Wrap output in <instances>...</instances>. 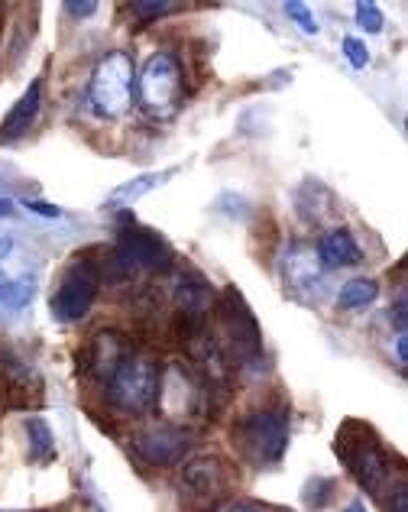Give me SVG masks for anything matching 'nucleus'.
I'll use <instances>...</instances> for the list:
<instances>
[{
	"label": "nucleus",
	"instance_id": "obj_29",
	"mask_svg": "<svg viewBox=\"0 0 408 512\" xmlns=\"http://www.w3.org/2000/svg\"><path fill=\"white\" fill-rule=\"evenodd\" d=\"M26 208L36 211V214H43V218H62V211L56 205H46V201H30V198H26Z\"/></svg>",
	"mask_w": 408,
	"mask_h": 512
},
{
	"label": "nucleus",
	"instance_id": "obj_13",
	"mask_svg": "<svg viewBox=\"0 0 408 512\" xmlns=\"http://www.w3.org/2000/svg\"><path fill=\"white\" fill-rule=\"evenodd\" d=\"M230 480H234V467H230L221 454H198L182 470V490L192 496L195 503H204V506L224 500V493L230 490Z\"/></svg>",
	"mask_w": 408,
	"mask_h": 512
},
{
	"label": "nucleus",
	"instance_id": "obj_20",
	"mask_svg": "<svg viewBox=\"0 0 408 512\" xmlns=\"http://www.w3.org/2000/svg\"><path fill=\"white\" fill-rule=\"evenodd\" d=\"M376 299H379V282L370 276H357L340 286L337 308H344V312H363V308H370Z\"/></svg>",
	"mask_w": 408,
	"mask_h": 512
},
{
	"label": "nucleus",
	"instance_id": "obj_18",
	"mask_svg": "<svg viewBox=\"0 0 408 512\" xmlns=\"http://www.w3.org/2000/svg\"><path fill=\"white\" fill-rule=\"evenodd\" d=\"M315 256L324 269H347V266L363 263V250L347 227H331V231H324L318 237Z\"/></svg>",
	"mask_w": 408,
	"mask_h": 512
},
{
	"label": "nucleus",
	"instance_id": "obj_12",
	"mask_svg": "<svg viewBox=\"0 0 408 512\" xmlns=\"http://www.w3.org/2000/svg\"><path fill=\"white\" fill-rule=\"evenodd\" d=\"M282 282H285V292L302 305H318L324 299V292H328L324 266L318 263L315 250H308V247H292L289 253H285Z\"/></svg>",
	"mask_w": 408,
	"mask_h": 512
},
{
	"label": "nucleus",
	"instance_id": "obj_33",
	"mask_svg": "<svg viewBox=\"0 0 408 512\" xmlns=\"http://www.w3.org/2000/svg\"><path fill=\"white\" fill-rule=\"evenodd\" d=\"M347 512H366V509H363V503H360V500H353V503L347 506Z\"/></svg>",
	"mask_w": 408,
	"mask_h": 512
},
{
	"label": "nucleus",
	"instance_id": "obj_30",
	"mask_svg": "<svg viewBox=\"0 0 408 512\" xmlns=\"http://www.w3.org/2000/svg\"><path fill=\"white\" fill-rule=\"evenodd\" d=\"M227 512H272L269 506H260V503H234Z\"/></svg>",
	"mask_w": 408,
	"mask_h": 512
},
{
	"label": "nucleus",
	"instance_id": "obj_9",
	"mask_svg": "<svg viewBox=\"0 0 408 512\" xmlns=\"http://www.w3.org/2000/svg\"><path fill=\"white\" fill-rule=\"evenodd\" d=\"M234 441L253 464H279L289 444V415L282 409L253 412L234 428Z\"/></svg>",
	"mask_w": 408,
	"mask_h": 512
},
{
	"label": "nucleus",
	"instance_id": "obj_15",
	"mask_svg": "<svg viewBox=\"0 0 408 512\" xmlns=\"http://www.w3.org/2000/svg\"><path fill=\"white\" fill-rule=\"evenodd\" d=\"M130 357V341L127 334H120L114 328H104L94 334V341L85 350V373H91L94 380H101L107 386V380L114 376V370Z\"/></svg>",
	"mask_w": 408,
	"mask_h": 512
},
{
	"label": "nucleus",
	"instance_id": "obj_26",
	"mask_svg": "<svg viewBox=\"0 0 408 512\" xmlns=\"http://www.w3.org/2000/svg\"><path fill=\"white\" fill-rule=\"evenodd\" d=\"M386 512H408V480H396L389 483V500H386Z\"/></svg>",
	"mask_w": 408,
	"mask_h": 512
},
{
	"label": "nucleus",
	"instance_id": "obj_11",
	"mask_svg": "<svg viewBox=\"0 0 408 512\" xmlns=\"http://www.w3.org/2000/svg\"><path fill=\"white\" fill-rule=\"evenodd\" d=\"M192 448H195V435H192V428H185V425H153L133 435L136 457L153 467L179 464L192 454Z\"/></svg>",
	"mask_w": 408,
	"mask_h": 512
},
{
	"label": "nucleus",
	"instance_id": "obj_1",
	"mask_svg": "<svg viewBox=\"0 0 408 512\" xmlns=\"http://www.w3.org/2000/svg\"><path fill=\"white\" fill-rule=\"evenodd\" d=\"M337 454L344 457V464L360 487L370 496H383L392 483L389 474V451L379 444L376 431L363 422H344L337 431Z\"/></svg>",
	"mask_w": 408,
	"mask_h": 512
},
{
	"label": "nucleus",
	"instance_id": "obj_4",
	"mask_svg": "<svg viewBox=\"0 0 408 512\" xmlns=\"http://www.w3.org/2000/svg\"><path fill=\"white\" fill-rule=\"evenodd\" d=\"M88 104L104 120H120L133 107V59L127 52H107L98 59L88 82Z\"/></svg>",
	"mask_w": 408,
	"mask_h": 512
},
{
	"label": "nucleus",
	"instance_id": "obj_14",
	"mask_svg": "<svg viewBox=\"0 0 408 512\" xmlns=\"http://www.w3.org/2000/svg\"><path fill=\"white\" fill-rule=\"evenodd\" d=\"M0 389H4V406L10 409H43V380L23 360L7 350H0Z\"/></svg>",
	"mask_w": 408,
	"mask_h": 512
},
{
	"label": "nucleus",
	"instance_id": "obj_5",
	"mask_svg": "<svg viewBox=\"0 0 408 512\" xmlns=\"http://www.w3.org/2000/svg\"><path fill=\"white\" fill-rule=\"evenodd\" d=\"M43 260L20 237H0V305L10 312H20L33 302L39 289Z\"/></svg>",
	"mask_w": 408,
	"mask_h": 512
},
{
	"label": "nucleus",
	"instance_id": "obj_21",
	"mask_svg": "<svg viewBox=\"0 0 408 512\" xmlns=\"http://www.w3.org/2000/svg\"><path fill=\"white\" fill-rule=\"evenodd\" d=\"M26 438H30V454L33 461L46 464L56 454V438H52V428L46 419H30L26 422Z\"/></svg>",
	"mask_w": 408,
	"mask_h": 512
},
{
	"label": "nucleus",
	"instance_id": "obj_3",
	"mask_svg": "<svg viewBox=\"0 0 408 512\" xmlns=\"http://www.w3.org/2000/svg\"><path fill=\"white\" fill-rule=\"evenodd\" d=\"M159 383H162V367L159 360L146 354H130L114 376L107 380V399L117 412L127 415H143L159 402Z\"/></svg>",
	"mask_w": 408,
	"mask_h": 512
},
{
	"label": "nucleus",
	"instance_id": "obj_19",
	"mask_svg": "<svg viewBox=\"0 0 408 512\" xmlns=\"http://www.w3.org/2000/svg\"><path fill=\"white\" fill-rule=\"evenodd\" d=\"M175 172H179V169H166V172H143V175H136V179L124 182V185H117L114 192L107 195L104 208H124V205H133V201L146 198V195L153 192V188H159L162 182H169Z\"/></svg>",
	"mask_w": 408,
	"mask_h": 512
},
{
	"label": "nucleus",
	"instance_id": "obj_17",
	"mask_svg": "<svg viewBox=\"0 0 408 512\" xmlns=\"http://www.w3.org/2000/svg\"><path fill=\"white\" fill-rule=\"evenodd\" d=\"M39 107H43V78H33L30 88L20 94V101L10 107L4 124H0V143H17L33 130Z\"/></svg>",
	"mask_w": 408,
	"mask_h": 512
},
{
	"label": "nucleus",
	"instance_id": "obj_31",
	"mask_svg": "<svg viewBox=\"0 0 408 512\" xmlns=\"http://www.w3.org/2000/svg\"><path fill=\"white\" fill-rule=\"evenodd\" d=\"M396 360L402 363V367L408 363V338H405V334H399V338H396Z\"/></svg>",
	"mask_w": 408,
	"mask_h": 512
},
{
	"label": "nucleus",
	"instance_id": "obj_27",
	"mask_svg": "<svg viewBox=\"0 0 408 512\" xmlns=\"http://www.w3.org/2000/svg\"><path fill=\"white\" fill-rule=\"evenodd\" d=\"M65 13H72L75 20H88L98 13V0H65Z\"/></svg>",
	"mask_w": 408,
	"mask_h": 512
},
{
	"label": "nucleus",
	"instance_id": "obj_24",
	"mask_svg": "<svg viewBox=\"0 0 408 512\" xmlns=\"http://www.w3.org/2000/svg\"><path fill=\"white\" fill-rule=\"evenodd\" d=\"M285 17H289L298 30L302 33H308V36H315L318 33V23H315V17H311V10L305 7V4H298V0H292V4H285Z\"/></svg>",
	"mask_w": 408,
	"mask_h": 512
},
{
	"label": "nucleus",
	"instance_id": "obj_23",
	"mask_svg": "<svg viewBox=\"0 0 408 512\" xmlns=\"http://www.w3.org/2000/svg\"><path fill=\"white\" fill-rule=\"evenodd\" d=\"M357 26L363 33H383V26H386V20H383V10H379L376 4H370V0H360L357 4Z\"/></svg>",
	"mask_w": 408,
	"mask_h": 512
},
{
	"label": "nucleus",
	"instance_id": "obj_10",
	"mask_svg": "<svg viewBox=\"0 0 408 512\" xmlns=\"http://www.w3.org/2000/svg\"><path fill=\"white\" fill-rule=\"evenodd\" d=\"M208 393L211 383L204 376H192L182 363H172V367L162 373L159 383V406H166L172 419H192V415L208 412Z\"/></svg>",
	"mask_w": 408,
	"mask_h": 512
},
{
	"label": "nucleus",
	"instance_id": "obj_16",
	"mask_svg": "<svg viewBox=\"0 0 408 512\" xmlns=\"http://www.w3.org/2000/svg\"><path fill=\"white\" fill-rule=\"evenodd\" d=\"M172 302H175V312L188 321H208V315L214 312L217 305V292L208 286V279L198 276V273H188L179 276L172 289Z\"/></svg>",
	"mask_w": 408,
	"mask_h": 512
},
{
	"label": "nucleus",
	"instance_id": "obj_8",
	"mask_svg": "<svg viewBox=\"0 0 408 512\" xmlns=\"http://www.w3.org/2000/svg\"><path fill=\"white\" fill-rule=\"evenodd\" d=\"M172 266V247L166 237L140 224H124L114 247V273L136 276V273H166Z\"/></svg>",
	"mask_w": 408,
	"mask_h": 512
},
{
	"label": "nucleus",
	"instance_id": "obj_6",
	"mask_svg": "<svg viewBox=\"0 0 408 512\" xmlns=\"http://www.w3.org/2000/svg\"><path fill=\"white\" fill-rule=\"evenodd\" d=\"M98 292H101V266L88 260V256H78V260L65 266L59 289L52 292V305H49L52 318L59 325H75L98 302Z\"/></svg>",
	"mask_w": 408,
	"mask_h": 512
},
{
	"label": "nucleus",
	"instance_id": "obj_34",
	"mask_svg": "<svg viewBox=\"0 0 408 512\" xmlns=\"http://www.w3.org/2000/svg\"><path fill=\"white\" fill-rule=\"evenodd\" d=\"M0 406H4V389H0Z\"/></svg>",
	"mask_w": 408,
	"mask_h": 512
},
{
	"label": "nucleus",
	"instance_id": "obj_28",
	"mask_svg": "<svg viewBox=\"0 0 408 512\" xmlns=\"http://www.w3.org/2000/svg\"><path fill=\"white\" fill-rule=\"evenodd\" d=\"M389 318H392V328H396V334H405V328H408V302H405V295H399V299H396Z\"/></svg>",
	"mask_w": 408,
	"mask_h": 512
},
{
	"label": "nucleus",
	"instance_id": "obj_22",
	"mask_svg": "<svg viewBox=\"0 0 408 512\" xmlns=\"http://www.w3.org/2000/svg\"><path fill=\"white\" fill-rule=\"evenodd\" d=\"M172 10H179V4H169V0H133L130 4V13L143 23H156L162 17H169Z\"/></svg>",
	"mask_w": 408,
	"mask_h": 512
},
{
	"label": "nucleus",
	"instance_id": "obj_2",
	"mask_svg": "<svg viewBox=\"0 0 408 512\" xmlns=\"http://www.w3.org/2000/svg\"><path fill=\"white\" fill-rule=\"evenodd\" d=\"M136 104L149 120H169L182 107L185 98V75L182 62L172 52H156L140 69L133 91Z\"/></svg>",
	"mask_w": 408,
	"mask_h": 512
},
{
	"label": "nucleus",
	"instance_id": "obj_7",
	"mask_svg": "<svg viewBox=\"0 0 408 512\" xmlns=\"http://www.w3.org/2000/svg\"><path fill=\"white\" fill-rule=\"evenodd\" d=\"M214 315H217V325H221V334L227 338L230 354L237 360L250 363L263 354L260 321H256V315L250 312V305L237 286H224V292L217 295Z\"/></svg>",
	"mask_w": 408,
	"mask_h": 512
},
{
	"label": "nucleus",
	"instance_id": "obj_32",
	"mask_svg": "<svg viewBox=\"0 0 408 512\" xmlns=\"http://www.w3.org/2000/svg\"><path fill=\"white\" fill-rule=\"evenodd\" d=\"M10 211H13V201L10 198H0V221L10 218Z\"/></svg>",
	"mask_w": 408,
	"mask_h": 512
},
{
	"label": "nucleus",
	"instance_id": "obj_25",
	"mask_svg": "<svg viewBox=\"0 0 408 512\" xmlns=\"http://www.w3.org/2000/svg\"><path fill=\"white\" fill-rule=\"evenodd\" d=\"M340 49H344V56L350 59L353 69H366V65H370V49H366V43H360L357 36H347L344 43H340Z\"/></svg>",
	"mask_w": 408,
	"mask_h": 512
}]
</instances>
